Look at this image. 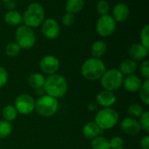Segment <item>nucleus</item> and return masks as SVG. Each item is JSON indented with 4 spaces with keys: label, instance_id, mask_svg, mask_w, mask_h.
Listing matches in <instances>:
<instances>
[{
    "label": "nucleus",
    "instance_id": "f257e3e1",
    "mask_svg": "<svg viewBox=\"0 0 149 149\" xmlns=\"http://www.w3.org/2000/svg\"><path fill=\"white\" fill-rule=\"evenodd\" d=\"M68 90V83L65 76L59 74L50 75L45 77L44 90L46 95H49L54 98L63 97Z\"/></svg>",
    "mask_w": 149,
    "mask_h": 149
},
{
    "label": "nucleus",
    "instance_id": "f03ea898",
    "mask_svg": "<svg viewBox=\"0 0 149 149\" xmlns=\"http://www.w3.org/2000/svg\"><path fill=\"white\" fill-rule=\"evenodd\" d=\"M107 70L106 65L101 59L89 58L81 66L80 71L83 77L88 81H98Z\"/></svg>",
    "mask_w": 149,
    "mask_h": 149
},
{
    "label": "nucleus",
    "instance_id": "7ed1b4c3",
    "mask_svg": "<svg viewBox=\"0 0 149 149\" xmlns=\"http://www.w3.org/2000/svg\"><path fill=\"white\" fill-rule=\"evenodd\" d=\"M45 9L39 3H32L29 4L22 15L24 25L31 28H36L41 25L45 20Z\"/></svg>",
    "mask_w": 149,
    "mask_h": 149
},
{
    "label": "nucleus",
    "instance_id": "20e7f679",
    "mask_svg": "<svg viewBox=\"0 0 149 149\" xmlns=\"http://www.w3.org/2000/svg\"><path fill=\"white\" fill-rule=\"evenodd\" d=\"M119 119V113L113 108H102L96 113L94 122L100 130H110L117 125Z\"/></svg>",
    "mask_w": 149,
    "mask_h": 149
},
{
    "label": "nucleus",
    "instance_id": "39448f33",
    "mask_svg": "<svg viewBox=\"0 0 149 149\" xmlns=\"http://www.w3.org/2000/svg\"><path fill=\"white\" fill-rule=\"evenodd\" d=\"M58 110V101L49 95L40 96L37 100H35V111L38 115L49 118L57 113Z\"/></svg>",
    "mask_w": 149,
    "mask_h": 149
},
{
    "label": "nucleus",
    "instance_id": "423d86ee",
    "mask_svg": "<svg viewBox=\"0 0 149 149\" xmlns=\"http://www.w3.org/2000/svg\"><path fill=\"white\" fill-rule=\"evenodd\" d=\"M123 79L124 76L119 71V69L110 68L105 71L100 80L104 90L113 92L122 86Z\"/></svg>",
    "mask_w": 149,
    "mask_h": 149
},
{
    "label": "nucleus",
    "instance_id": "0eeeda50",
    "mask_svg": "<svg viewBox=\"0 0 149 149\" xmlns=\"http://www.w3.org/2000/svg\"><path fill=\"white\" fill-rule=\"evenodd\" d=\"M16 43L21 49H31L36 43V36L32 28L24 25L17 26L15 33Z\"/></svg>",
    "mask_w": 149,
    "mask_h": 149
},
{
    "label": "nucleus",
    "instance_id": "6e6552de",
    "mask_svg": "<svg viewBox=\"0 0 149 149\" xmlns=\"http://www.w3.org/2000/svg\"><path fill=\"white\" fill-rule=\"evenodd\" d=\"M13 105L17 113L21 115H29L35 111V99L30 94H20L16 97Z\"/></svg>",
    "mask_w": 149,
    "mask_h": 149
},
{
    "label": "nucleus",
    "instance_id": "1a4fd4ad",
    "mask_svg": "<svg viewBox=\"0 0 149 149\" xmlns=\"http://www.w3.org/2000/svg\"><path fill=\"white\" fill-rule=\"evenodd\" d=\"M115 30L116 22L111 15H103L98 18L96 23V31L100 36L103 38L109 37L114 33Z\"/></svg>",
    "mask_w": 149,
    "mask_h": 149
},
{
    "label": "nucleus",
    "instance_id": "9d476101",
    "mask_svg": "<svg viewBox=\"0 0 149 149\" xmlns=\"http://www.w3.org/2000/svg\"><path fill=\"white\" fill-rule=\"evenodd\" d=\"M41 32L47 40H53L59 36L60 26L56 19L49 18L45 19L41 24Z\"/></svg>",
    "mask_w": 149,
    "mask_h": 149
},
{
    "label": "nucleus",
    "instance_id": "9b49d317",
    "mask_svg": "<svg viewBox=\"0 0 149 149\" xmlns=\"http://www.w3.org/2000/svg\"><path fill=\"white\" fill-rule=\"evenodd\" d=\"M39 68L41 71L47 75H53L58 72L60 67L59 60L54 55H45L39 61Z\"/></svg>",
    "mask_w": 149,
    "mask_h": 149
},
{
    "label": "nucleus",
    "instance_id": "f8f14e48",
    "mask_svg": "<svg viewBox=\"0 0 149 149\" xmlns=\"http://www.w3.org/2000/svg\"><path fill=\"white\" fill-rule=\"evenodd\" d=\"M120 129L124 133L129 136H135L141 131L139 121L136 120V119L131 117L123 119L120 123Z\"/></svg>",
    "mask_w": 149,
    "mask_h": 149
},
{
    "label": "nucleus",
    "instance_id": "ddd939ff",
    "mask_svg": "<svg viewBox=\"0 0 149 149\" xmlns=\"http://www.w3.org/2000/svg\"><path fill=\"white\" fill-rule=\"evenodd\" d=\"M127 54L129 58L134 61H144L148 54V48L145 47L141 43H134L129 47Z\"/></svg>",
    "mask_w": 149,
    "mask_h": 149
},
{
    "label": "nucleus",
    "instance_id": "4468645a",
    "mask_svg": "<svg viewBox=\"0 0 149 149\" xmlns=\"http://www.w3.org/2000/svg\"><path fill=\"white\" fill-rule=\"evenodd\" d=\"M116 96L113 91L103 90L96 97V104L102 108H110L116 103Z\"/></svg>",
    "mask_w": 149,
    "mask_h": 149
},
{
    "label": "nucleus",
    "instance_id": "2eb2a0df",
    "mask_svg": "<svg viewBox=\"0 0 149 149\" xmlns=\"http://www.w3.org/2000/svg\"><path fill=\"white\" fill-rule=\"evenodd\" d=\"M129 14H130V10L127 4H126L123 2H120L113 6L111 16L113 18L116 23L117 22L122 23L128 18Z\"/></svg>",
    "mask_w": 149,
    "mask_h": 149
},
{
    "label": "nucleus",
    "instance_id": "dca6fc26",
    "mask_svg": "<svg viewBox=\"0 0 149 149\" xmlns=\"http://www.w3.org/2000/svg\"><path fill=\"white\" fill-rule=\"evenodd\" d=\"M141 84H142L141 78L135 74L126 76V77H124L123 83H122V86L124 87V89L127 92H130V93L138 92L141 87Z\"/></svg>",
    "mask_w": 149,
    "mask_h": 149
},
{
    "label": "nucleus",
    "instance_id": "f3484780",
    "mask_svg": "<svg viewBox=\"0 0 149 149\" xmlns=\"http://www.w3.org/2000/svg\"><path fill=\"white\" fill-rule=\"evenodd\" d=\"M100 128L97 126V124L94 121H90L87 122L82 129V133L83 136L87 139L92 141L93 139L96 138L97 136H99L100 134Z\"/></svg>",
    "mask_w": 149,
    "mask_h": 149
},
{
    "label": "nucleus",
    "instance_id": "a211bd4d",
    "mask_svg": "<svg viewBox=\"0 0 149 149\" xmlns=\"http://www.w3.org/2000/svg\"><path fill=\"white\" fill-rule=\"evenodd\" d=\"M3 20L10 26H19L23 23L22 15L16 10L7 11L3 16Z\"/></svg>",
    "mask_w": 149,
    "mask_h": 149
},
{
    "label": "nucleus",
    "instance_id": "6ab92c4d",
    "mask_svg": "<svg viewBox=\"0 0 149 149\" xmlns=\"http://www.w3.org/2000/svg\"><path fill=\"white\" fill-rule=\"evenodd\" d=\"M137 69V63L136 61H133L132 59L128 58L122 61L119 65V71L124 76L134 75Z\"/></svg>",
    "mask_w": 149,
    "mask_h": 149
},
{
    "label": "nucleus",
    "instance_id": "aec40b11",
    "mask_svg": "<svg viewBox=\"0 0 149 149\" xmlns=\"http://www.w3.org/2000/svg\"><path fill=\"white\" fill-rule=\"evenodd\" d=\"M107 50V45L103 40H96L91 47V54L93 58L100 59Z\"/></svg>",
    "mask_w": 149,
    "mask_h": 149
},
{
    "label": "nucleus",
    "instance_id": "412c9836",
    "mask_svg": "<svg viewBox=\"0 0 149 149\" xmlns=\"http://www.w3.org/2000/svg\"><path fill=\"white\" fill-rule=\"evenodd\" d=\"M45 77L40 73H32L28 78V83L34 90L44 88Z\"/></svg>",
    "mask_w": 149,
    "mask_h": 149
},
{
    "label": "nucleus",
    "instance_id": "4be33fe9",
    "mask_svg": "<svg viewBox=\"0 0 149 149\" xmlns=\"http://www.w3.org/2000/svg\"><path fill=\"white\" fill-rule=\"evenodd\" d=\"M85 5V0H67L65 9V12L71 14H76L80 12Z\"/></svg>",
    "mask_w": 149,
    "mask_h": 149
},
{
    "label": "nucleus",
    "instance_id": "5701e85b",
    "mask_svg": "<svg viewBox=\"0 0 149 149\" xmlns=\"http://www.w3.org/2000/svg\"><path fill=\"white\" fill-rule=\"evenodd\" d=\"M17 114L18 113H17L16 108L12 105H7L2 110L3 119L8 122H10V123H11V121H13L17 119Z\"/></svg>",
    "mask_w": 149,
    "mask_h": 149
},
{
    "label": "nucleus",
    "instance_id": "b1692460",
    "mask_svg": "<svg viewBox=\"0 0 149 149\" xmlns=\"http://www.w3.org/2000/svg\"><path fill=\"white\" fill-rule=\"evenodd\" d=\"M92 149H111L109 140L103 136H97L91 141Z\"/></svg>",
    "mask_w": 149,
    "mask_h": 149
},
{
    "label": "nucleus",
    "instance_id": "393cba45",
    "mask_svg": "<svg viewBox=\"0 0 149 149\" xmlns=\"http://www.w3.org/2000/svg\"><path fill=\"white\" fill-rule=\"evenodd\" d=\"M139 97L141 102L146 105H149V80H145L142 82L141 87L139 90Z\"/></svg>",
    "mask_w": 149,
    "mask_h": 149
},
{
    "label": "nucleus",
    "instance_id": "a878e982",
    "mask_svg": "<svg viewBox=\"0 0 149 149\" xmlns=\"http://www.w3.org/2000/svg\"><path fill=\"white\" fill-rule=\"evenodd\" d=\"M12 133V124L4 119L0 120V139L10 136Z\"/></svg>",
    "mask_w": 149,
    "mask_h": 149
},
{
    "label": "nucleus",
    "instance_id": "bb28decb",
    "mask_svg": "<svg viewBox=\"0 0 149 149\" xmlns=\"http://www.w3.org/2000/svg\"><path fill=\"white\" fill-rule=\"evenodd\" d=\"M143 112H144L143 107L140 104H137V103L131 104L128 106V108H127V113H128V115L131 118H134V119L140 118L141 115L143 113Z\"/></svg>",
    "mask_w": 149,
    "mask_h": 149
},
{
    "label": "nucleus",
    "instance_id": "cd10ccee",
    "mask_svg": "<svg viewBox=\"0 0 149 149\" xmlns=\"http://www.w3.org/2000/svg\"><path fill=\"white\" fill-rule=\"evenodd\" d=\"M21 51L20 47L16 42H10L5 47V54L8 57L14 58L17 57Z\"/></svg>",
    "mask_w": 149,
    "mask_h": 149
},
{
    "label": "nucleus",
    "instance_id": "c85d7f7f",
    "mask_svg": "<svg viewBox=\"0 0 149 149\" xmlns=\"http://www.w3.org/2000/svg\"><path fill=\"white\" fill-rule=\"evenodd\" d=\"M96 10H97V12L100 16L107 15V14H108V11L110 10V4L107 0H100L97 3Z\"/></svg>",
    "mask_w": 149,
    "mask_h": 149
},
{
    "label": "nucleus",
    "instance_id": "c756f323",
    "mask_svg": "<svg viewBox=\"0 0 149 149\" xmlns=\"http://www.w3.org/2000/svg\"><path fill=\"white\" fill-rule=\"evenodd\" d=\"M139 124L141 126V128L145 131L146 133H149V112L144 111L143 113L140 117Z\"/></svg>",
    "mask_w": 149,
    "mask_h": 149
},
{
    "label": "nucleus",
    "instance_id": "7c9ffc66",
    "mask_svg": "<svg viewBox=\"0 0 149 149\" xmlns=\"http://www.w3.org/2000/svg\"><path fill=\"white\" fill-rule=\"evenodd\" d=\"M140 40L141 43L147 48L149 49V25H146L141 29L140 33Z\"/></svg>",
    "mask_w": 149,
    "mask_h": 149
},
{
    "label": "nucleus",
    "instance_id": "2f4dec72",
    "mask_svg": "<svg viewBox=\"0 0 149 149\" xmlns=\"http://www.w3.org/2000/svg\"><path fill=\"white\" fill-rule=\"evenodd\" d=\"M140 73L142 78L145 80H149V61L144 60L142 61L140 66Z\"/></svg>",
    "mask_w": 149,
    "mask_h": 149
},
{
    "label": "nucleus",
    "instance_id": "473e14b6",
    "mask_svg": "<svg viewBox=\"0 0 149 149\" xmlns=\"http://www.w3.org/2000/svg\"><path fill=\"white\" fill-rule=\"evenodd\" d=\"M109 143L111 149L120 148L124 146V140L120 136H114L111 140H109Z\"/></svg>",
    "mask_w": 149,
    "mask_h": 149
},
{
    "label": "nucleus",
    "instance_id": "72a5a7b5",
    "mask_svg": "<svg viewBox=\"0 0 149 149\" xmlns=\"http://www.w3.org/2000/svg\"><path fill=\"white\" fill-rule=\"evenodd\" d=\"M74 21H75V17H74L73 14L65 12L63 15V17H62V24L65 26H71V25H72Z\"/></svg>",
    "mask_w": 149,
    "mask_h": 149
},
{
    "label": "nucleus",
    "instance_id": "f704fd0d",
    "mask_svg": "<svg viewBox=\"0 0 149 149\" xmlns=\"http://www.w3.org/2000/svg\"><path fill=\"white\" fill-rule=\"evenodd\" d=\"M8 82V72L3 67L0 66V89L3 88Z\"/></svg>",
    "mask_w": 149,
    "mask_h": 149
},
{
    "label": "nucleus",
    "instance_id": "c9c22d12",
    "mask_svg": "<svg viewBox=\"0 0 149 149\" xmlns=\"http://www.w3.org/2000/svg\"><path fill=\"white\" fill-rule=\"evenodd\" d=\"M141 149H149V136L146 135L144 136L140 142Z\"/></svg>",
    "mask_w": 149,
    "mask_h": 149
},
{
    "label": "nucleus",
    "instance_id": "e433bc0d",
    "mask_svg": "<svg viewBox=\"0 0 149 149\" xmlns=\"http://www.w3.org/2000/svg\"><path fill=\"white\" fill-rule=\"evenodd\" d=\"M5 6L8 11H14L16 8V2L14 0H10L5 3Z\"/></svg>",
    "mask_w": 149,
    "mask_h": 149
},
{
    "label": "nucleus",
    "instance_id": "4c0bfd02",
    "mask_svg": "<svg viewBox=\"0 0 149 149\" xmlns=\"http://www.w3.org/2000/svg\"><path fill=\"white\" fill-rule=\"evenodd\" d=\"M97 104L95 103V102H89L88 103V105H87V106H86V108H87V110L88 111H90V112H93V111H95L96 109H97Z\"/></svg>",
    "mask_w": 149,
    "mask_h": 149
},
{
    "label": "nucleus",
    "instance_id": "58836bf2",
    "mask_svg": "<svg viewBox=\"0 0 149 149\" xmlns=\"http://www.w3.org/2000/svg\"><path fill=\"white\" fill-rule=\"evenodd\" d=\"M3 2H4V3H6V2H8V1H10V0H2Z\"/></svg>",
    "mask_w": 149,
    "mask_h": 149
},
{
    "label": "nucleus",
    "instance_id": "ea45409f",
    "mask_svg": "<svg viewBox=\"0 0 149 149\" xmlns=\"http://www.w3.org/2000/svg\"><path fill=\"white\" fill-rule=\"evenodd\" d=\"M117 149H125L124 148H117Z\"/></svg>",
    "mask_w": 149,
    "mask_h": 149
},
{
    "label": "nucleus",
    "instance_id": "a19ab883",
    "mask_svg": "<svg viewBox=\"0 0 149 149\" xmlns=\"http://www.w3.org/2000/svg\"><path fill=\"white\" fill-rule=\"evenodd\" d=\"M31 1H35V0H31Z\"/></svg>",
    "mask_w": 149,
    "mask_h": 149
},
{
    "label": "nucleus",
    "instance_id": "79ce46f5",
    "mask_svg": "<svg viewBox=\"0 0 149 149\" xmlns=\"http://www.w3.org/2000/svg\"><path fill=\"white\" fill-rule=\"evenodd\" d=\"M140 149H141V148H140Z\"/></svg>",
    "mask_w": 149,
    "mask_h": 149
}]
</instances>
